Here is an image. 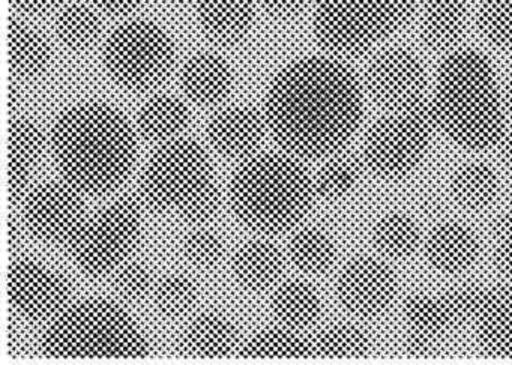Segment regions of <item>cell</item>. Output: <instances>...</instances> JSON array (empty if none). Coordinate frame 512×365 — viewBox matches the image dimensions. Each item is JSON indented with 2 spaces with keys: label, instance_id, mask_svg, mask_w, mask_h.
Instances as JSON below:
<instances>
[{
  "label": "cell",
  "instance_id": "3957f363",
  "mask_svg": "<svg viewBox=\"0 0 512 365\" xmlns=\"http://www.w3.org/2000/svg\"><path fill=\"white\" fill-rule=\"evenodd\" d=\"M431 103L439 130L463 148H494L506 133L505 95L490 61L476 50L445 56Z\"/></svg>",
  "mask_w": 512,
  "mask_h": 365
},
{
  "label": "cell",
  "instance_id": "bcb514c9",
  "mask_svg": "<svg viewBox=\"0 0 512 365\" xmlns=\"http://www.w3.org/2000/svg\"><path fill=\"white\" fill-rule=\"evenodd\" d=\"M170 2H178V4H184V2H190V0H170Z\"/></svg>",
  "mask_w": 512,
  "mask_h": 365
},
{
  "label": "cell",
  "instance_id": "4dcf8cb0",
  "mask_svg": "<svg viewBox=\"0 0 512 365\" xmlns=\"http://www.w3.org/2000/svg\"><path fill=\"white\" fill-rule=\"evenodd\" d=\"M337 250L334 239L319 227H304L289 242V257L293 265L305 274L319 275L334 263Z\"/></svg>",
  "mask_w": 512,
  "mask_h": 365
},
{
  "label": "cell",
  "instance_id": "836d02e7",
  "mask_svg": "<svg viewBox=\"0 0 512 365\" xmlns=\"http://www.w3.org/2000/svg\"><path fill=\"white\" fill-rule=\"evenodd\" d=\"M364 160L352 154H334L317 172L314 188L323 199L337 200L358 187L364 172Z\"/></svg>",
  "mask_w": 512,
  "mask_h": 365
},
{
  "label": "cell",
  "instance_id": "ba28073f",
  "mask_svg": "<svg viewBox=\"0 0 512 365\" xmlns=\"http://www.w3.org/2000/svg\"><path fill=\"white\" fill-rule=\"evenodd\" d=\"M103 61L113 82L131 91H145L169 76L175 62V46L157 23L131 20L107 38Z\"/></svg>",
  "mask_w": 512,
  "mask_h": 365
},
{
  "label": "cell",
  "instance_id": "d6986e66",
  "mask_svg": "<svg viewBox=\"0 0 512 365\" xmlns=\"http://www.w3.org/2000/svg\"><path fill=\"white\" fill-rule=\"evenodd\" d=\"M179 80L182 91L193 103L209 107L229 97L235 76L223 56L203 52L185 62Z\"/></svg>",
  "mask_w": 512,
  "mask_h": 365
},
{
  "label": "cell",
  "instance_id": "f546056e",
  "mask_svg": "<svg viewBox=\"0 0 512 365\" xmlns=\"http://www.w3.org/2000/svg\"><path fill=\"white\" fill-rule=\"evenodd\" d=\"M373 245L389 259H407L421 245V229L412 215L392 211L382 215L373 227Z\"/></svg>",
  "mask_w": 512,
  "mask_h": 365
},
{
  "label": "cell",
  "instance_id": "484cf974",
  "mask_svg": "<svg viewBox=\"0 0 512 365\" xmlns=\"http://www.w3.org/2000/svg\"><path fill=\"white\" fill-rule=\"evenodd\" d=\"M137 122L143 137L151 142L167 143L187 130L190 112L175 95L160 94L143 104Z\"/></svg>",
  "mask_w": 512,
  "mask_h": 365
},
{
  "label": "cell",
  "instance_id": "ee69618b",
  "mask_svg": "<svg viewBox=\"0 0 512 365\" xmlns=\"http://www.w3.org/2000/svg\"><path fill=\"white\" fill-rule=\"evenodd\" d=\"M494 148L497 149V154L505 163L512 164V133L503 134Z\"/></svg>",
  "mask_w": 512,
  "mask_h": 365
},
{
  "label": "cell",
  "instance_id": "83f0119b",
  "mask_svg": "<svg viewBox=\"0 0 512 365\" xmlns=\"http://www.w3.org/2000/svg\"><path fill=\"white\" fill-rule=\"evenodd\" d=\"M272 311L281 325L299 331L316 323L322 313V301L310 283L286 281L274 293Z\"/></svg>",
  "mask_w": 512,
  "mask_h": 365
},
{
  "label": "cell",
  "instance_id": "7402d4cb",
  "mask_svg": "<svg viewBox=\"0 0 512 365\" xmlns=\"http://www.w3.org/2000/svg\"><path fill=\"white\" fill-rule=\"evenodd\" d=\"M254 5L253 0H199L200 28L215 43H241L253 28Z\"/></svg>",
  "mask_w": 512,
  "mask_h": 365
},
{
  "label": "cell",
  "instance_id": "7dc6e473",
  "mask_svg": "<svg viewBox=\"0 0 512 365\" xmlns=\"http://www.w3.org/2000/svg\"><path fill=\"white\" fill-rule=\"evenodd\" d=\"M511 205H512V199H511Z\"/></svg>",
  "mask_w": 512,
  "mask_h": 365
},
{
  "label": "cell",
  "instance_id": "ffe728a7",
  "mask_svg": "<svg viewBox=\"0 0 512 365\" xmlns=\"http://www.w3.org/2000/svg\"><path fill=\"white\" fill-rule=\"evenodd\" d=\"M239 344L238 326L221 313L200 314L182 332L181 349L196 359H223Z\"/></svg>",
  "mask_w": 512,
  "mask_h": 365
},
{
  "label": "cell",
  "instance_id": "e0dca14e",
  "mask_svg": "<svg viewBox=\"0 0 512 365\" xmlns=\"http://www.w3.org/2000/svg\"><path fill=\"white\" fill-rule=\"evenodd\" d=\"M481 245L467 224L448 220L436 224L424 242V256L436 271L457 275L472 268L478 260Z\"/></svg>",
  "mask_w": 512,
  "mask_h": 365
},
{
  "label": "cell",
  "instance_id": "52a82bcc",
  "mask_svg": "<svg viewBox=\"0 0 512 365\" xmlns=\"http://www.w3.org/2000/svg\"><path fill=\"white\" fill-rule=\"evenodd\" d=\"M437 127L431 100L388 110L365 136V166L379 178H406L424 160Z\"/></svg>",
  "mask_w": 512,
  "mask_h": 365
},
{
  "label": "cell",
  "instance_id": "7c38bea8",
  "mask_svg": "<svg viewBox=\"0 0 512 365\" xmlns=\"http://www.w3.org/2000/svg\"><path fill=\"white\" fill-rule=\"evenodd\" d=\"M8 298L17 314L28 320L55 319L71 298V287L61 272L40 260H14L8 272Z\"/></svg>",
  "mask_w": 512,
  "mask_h": 365
},
{
  "label": "cell",
  "instance_id": "8992f818",
  "mask_svg": "<svg viewBox=\"0 0 512 365\" xmlns=\"http://www.w3.org/2000/svg\"><path fill=\"white\" fill-rule=\"evenodd\" d=\"M416 0H314V35L340 58L365 55L400 31Z\"/></svg>",
  "mask_w": 512,
  "mask_h": 365
},
{
  "label": "cell",
  "instance_id": "e575fe53",
  "mask_svg": "<svg viewBox=\"0 0 512 365\" xmlns=\"http://www.w3.org/2000/svg\"><path fill=\"white\" fill-rule=\"evenodd\" d=\"M476 25L485 43L512 52V0H484L476 14Z\"/></svg>",
  "mask_w": 512,
  "mask_h": 365
},
{
  "label": "cell",
  "instance_id": "d590c367",
  "mask_svg": "<svg viewBox=\"0 0 512 365\" xmlns=\"http://www.w3.org/2000/svg\"><path fill=\"white\" fill-rule=\"evenodd\" d=\"M199 289L196 281L185 274H167L154 286V302L161 313L178 317L196 304Z\"/></svg>",
  "mask_w": 512,
  "mask_h": 365
},
{
  "label": "cell",
  "instance_id": "30bf717a",
  "mask_svg": "<svg viewBox=\"0 0 512 365\" xmlns=\"http://www.w3.org/2000/svg\"><path fill=\"white\" fill-rule=\"evenodd\" d=\"M214 178L211 161L196 140L164 143L149 160L140 179V190L152 208L178 211L199 188Z\"/></svg>",
  "mask_w": 512,
  "mask_h": 365
},
{
  "label": "cell",
  "instance_id": "8d00e7d4",
  "mask_svg": "<svg viewBox=\"0 0 512 365\" xmlns=\"http://www.w3.org/2000/svg\"><path fill=\"white\" fill-rule=\"evenodd\" d=\"M184 254L193 265L199 268H212L223 257V239L211 229L194 230L185 238Z\"/></svg>",
  "mask_w": 512,
  "mask_h": 365
},
{
  "label": "cell",
  "instance_id": "f35d334b",
  "mask_svg": "<svg viewBox=\"0 0 512 365\" xmlns=\"http://www.w3.org/2000/svg\"><path fill=\"white\" fill-rule=\"evenodd\" d=\"M113 284H115L116 292L128 301H140L154 287L152 286L151 271L139 262L119 266Z\"/></svg>",
  "mask_w": 512,
  "mask_h": 365
},
{
  "label": "cell",
  "instance_id": "603a6c76",
  "mask_svg": "<svg viewBox=\"0 0 512 365\" xmlns=\"http://www.w3.org/2000/svg\"><path fill=\"white\" fill-rule=\"evenodd\" d=\"M467 17V0H422V40L437 52L454 49L466 31Z\"/></svg>",
  "mask_w": 512,
  "mask_h": 365
},
{
  "label": "cell",
  "instance_id": "4316f807",
  "mask_svg": "<svg viewBox=\"0 0 512 365\" xmlns=\"http://www.w3.org/2000/svg\"><path fill=\"white\" fill-rule=\"evenodd\" d=\"M449 191L458 205L481 211L496 200L500 191L499 176L493 167L485 163L472 161L461 164L451 175Z\"/></svg>",
  "mask_w": 512,
  "mask_h": 365
},
{
  "label": "cell",
  "instance_id": "8fae6325",
  "mask_svg": "<svg viewBox=\"0 0 512 365\" xmlns=\"http://www.w3.org/2000/svg\"><path fill=\"white\" fill-rule=\"evenodd\" d=\"M482 287L464 286L448 292L413 293L403 304L406 349L415 356H431L449 332L472 322L481 301Z\"/></svg>",
  "mask_w": 512,
  "mask_h": 365
},
{
  "label": "cell",
  "instance_id": "74e56055",
  "mask_svg": "<svg viewBox=\"0 0 512 365\" xmlns=\"http://www.w3.org/2000/svg\"><path fill=\"white\" fill-rule=\"evenodd\" d=\"M221 194L217 182L212 178L196 191L190 199L179 206L176 214L191 224L208 223L220 209Z\"/></svg>",
  "mask_w": 512,
  "mask_h": 365
},
{
  "label": "cell",
  "instance_id": "ab89813d",
  "mask_svg": "<svg viewBox=\"0 0 512 365\" xmlns=\"http://www.w3.org/2000/svg\"><path fill=\"white\" fill-rule=\"evenodd\" d=\"M253 2L271 16L289 19L302 10L305 0H253Z\"/></svg>",
  "mask_w": 512,
  "mask_h": 365
},
{
  "label": "cell",
  "instance_id": "ac0fdd59",
  "mask_svg": "<svg viewBox=\"0 0 512 365\" xmlns=\"http://www.w3.org/2000/svg\"><path fill=\"white\" fill-rule=\"evenodd\" d=\"M265 121L257 110L233 106L221 110L208 125L215 151L229 158H250L262 145Z\"/></svg>",
  "mask_w": 512,
  "mask_h": 365
},
{
  "label": "cell",
  "instance_id": "5b68a950",
  "mask_svg": "<svg viewBox=\"0 0 512 365\" xmlns=\"http://www.w3.org/2000/svg\"><path fill=\"white\" fill-rule=\"evenodd\" d=\"M52 359H140L151 353L133 317L115 302L91 298L67 305L41 337Z\"/></svg>",
  "mask_w": 512,
  "mask_h": 365
},
{
  "label": "cell",
  "instance_id": "1f68e13d",
  "mask_svg": "<svg viewBox=\"0 0 512 365\" xmlns=\"http://www.w3.org/2000/svg\"><path fill=\"white\" fill-rule=\"evenodd\" d=\"M311 340L314 358L359 359L371 352V338L361 326L352 323L328 326Z\"/></svg>",
  "mask_w": 512,
  "mask_h": 365
},
{
  "label": "cell",
  "instance_id": "7bdbcfd3",
  "mask_svg": "<svg viewBox=\"0 0 512 365\" xmlns=\"http://www.w3.org/2000/svg\"><path fill=\"white\" fill-rule=\"evenodd\" d=\"M61 0H11L17 10L28 14H41L52 10Z\"/></svg>",
  "mask_w": 512,
  "mask_h": 365
},
{
  "label": "cell",
  "instance_id": "9a60e30c",
  "mask_svg": "<svg viewBox=\"0 0 512 365\" xmlns=\"http://www.w3.org/2000/svg\"><path fill=\"white\" fill-rule=\"evenodd\" d=\"M397 293L394 271L376 257H353L338 275L337 295L341 305L362 319L385 313Z\"/></svg>",
  "mask_w": 512,
  "mask_h": 365
},
{
  "label": "cell",
  "instance_id": "5bb4252c",
  "mask_svg": "<svg viewBox=\"0 0 512 365\" xmlns=\"http://www.w3.org/2000/svg\"><path fill=\"white\" fill-rule=\"evenodd\" d=\"M23 220L32 235L50 244L68 242L85 221V205L73 185L47 182L29 191Z\"/></svg>",
  "mask_w": 512,
  "mask_h": 365
},
{
  "label": "cell",
  "instance_id": "d4e9b609",
  "mask_svg": "<svg viewBox=\"0 0 512 365\" xmlns=\"http://www.w3.org/2000/svg\"><path fill=\"white\" fill-rule=\"evenodd\" d=\"M11 73L20 79L40 76L52 61V49L43 34L32 26L11 20L8 26Z\"/></svg>",
  "mask_w": 512,
  "mask_h": 365
},
{
  "label": "cell",
  "instance_id": "277c9868",
  "mask_svg": "<svg viewBox=\"0 0 512 365\" xmlns=\"http://www.w3.org/2000/svg\"><path fill=\"white\" fill-rule=\"evenodd\" d=\"M314 193V182L295 158L263 154L247 158L236 170L230 184V203L248 229L275 235L304 220Z\"/></svg>",
  "mask_w": 512,
  "mask_h": 365
},
{
  "label": "cell",
  "instance_id": "6da1fadb",
  "mask_svg": "<svg viewBox=\"0 0 512 365\" xmlns=\"http://www.w3.org/2000/svg\"><path fill=\"white\" fill-rule=\"evenodd\" d=\"M266 124L278 145L307 160L337 154L364 116L355 71L335 58L310 56L284 67L266 95Z\"/></svg>",
  "mask_w": 512,
  "mask_h": 365
},
{
  "label": "cell",
  "instance_id": "d6a6232c",
  "mask_svg": "<svg viewBox=\"0 0 512 365\" xmlns=\"http://www.w3.org/2000/svg\"><path fill=\"white\" fill-rule=\"evenodd\" d=\"M55 28L59 41L67 49L83 52L91 49L100 37V17L88 5L71 4L58 14Z\"/></svg>",
  "mask_w": 512,
  "mask_h": 365
},
{
  "label": "cell",
  "instance_id": "cb8c5ba5",
  "mask_svg": "<svg viewBox=\"0 0 512 365\" xmlns=\"http://www.w3.org/2000/svg\"><path fill=\"white\" fill-rule=\"evenodd\" d=\"M283 256L277 245L263 239L247 242L233 257V275L244 289L265 292L283 274Z\"/></svg>",
  "mask_w": 512,
  "mask_h": 365
},
{
  "label": "cell",
  "instance_id": "44dd1931",
  "mask_svg": "<svg viewBox=\"0 0 512 365\" xmlns=\"http://www.w3.org/2000/svg\"><path fill=\"white\" fill-rule=\"evenodd\" d=\"M43 151L44 137L38 125L29 118L11 116L8 149V185L11 202L22 199Z\"/></svg>",
  "mask_w": 512,
  "mask_h": 365
},
{
  "label": "cell",
  "instance_id": "7a4b0ae2",
  "mask_svg": "<svg viewBox=\"0 0 512 365\" xmlns=\"http://www.w3.org/2000/svg\"><path fill=\"white\" fill-rule=\"evenodd\" d=\"M52 151L65 182L80 193L116 190L136 161V136L115 107L86 101L61 113L52 131Z\"/></svg>",
  "mask_w": 512,
  "mask_h": 365
},
{
  "label": "cell",
  "instance_id": "b9f144b4",
  "mask_svg": "<svg viewBox=\"0 0 512 365\" xmlns=\"http://www.w3.org/2000/svg\"><path fill=\"white\" fill-rule=\"evenodd\" d=\"M91 2L104 13L121 16L136 10L142 0H91Z\"/></svg>",
  "mask_w": 512,
  "mask_h": 365
},
{
  "label": "cell",
  "instance_id": "f1b7e54d",
  "mask_svg": "<svg viewBox=\"0 0 512 365\" xmlns=\"http://www.w3.org/2000/svg\"><path fill=\"white\" fill-rule=\"evenodd\" d=\"M239 355L244 359L314 358L313 340L287 326L265 328L245 341Z\"/></svg>",
  "mask_w": 512,
  "mask_h": 365
},
{
  "label": "cell",
  "instance_id": "9c48e42d",
  "mask_svg": "<svg viewBox=\"0 0 512 365\" xmlns=\"http://www.w3.org/2000/svg\"><path fill=\"white\" fill-rule=\"evenodd\" d=\"M142 235V212L136 200L122 197L83 221L68 250L82 271L92 277L110 274L122 266Z\"/></svg>",
  "mask_w": 512,
  "mask_h": 365
},
{
  "label": "cell",
  "instance_id": "4fadbf2b",
  "mask_svg": "<svg viewBox=\"0 0 512 365\" xmlns=\"http://www.w3.org/2000/svg\"><path fill=\"white\" fill-rule=\"evenodd\" d=\"M365 85L373 100L386 110L403 109L424 100L427 71L412 50L391 47L374 56Z\"/></svg>",
  "mask_w": 512,
  "mask_h": 365
},
{
  "label": "cell",
  "instance_id": "f6af8a7d",
  "mask_svg": "<svg viewBox=\"0 0 512 365\" xmlns=\"http://www.w3.org/2000/svg\"><path fill=\"white\" fill-rule=\"evenodd\" d=\"M505 101L506 107H508L509 112L512 113V74L511 77H509L508 88H506Z\"/></svg>",
  "mask_w": 512,
  "mask_h": 365
},
{
  "label": "cell",
  "instance_id": "60d3db41",
  "mask_svg": "<svg viewBox=\"0 0 512 365\" xmlns=\"http://www.w3.org/2000/svg\"><path fill=\"white\" fill-rule=\"evenodd\" d=\"M493 251V263L497 271L506 278H512V236L496 238Z\"/></svg>",
  "mask_w": 512,
  "mask_h": 365
},
{
  "label": "cell",
  "instance_id": "2e32d148",
  "mask_svg": "<svg viewBox=\"0 0 512 365\" xmlns=\"http://www.w3.org/2000/svg\"><path fill=\"white\" fill-rule=\"evenodd\" d=\"M472 322L479 346L488 356L512 359V286L497 284L482 289Z\"/></svg>",
  "mask_w": 512,
  "mask_h": 365
}]
</instances>
